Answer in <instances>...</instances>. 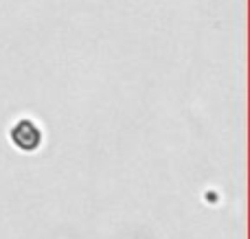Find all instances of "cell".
<instances>
[{"label": "cell", "instance_id": "cell-1", "mask_svg": "<svg viewBox=\"0 0 250 239\" xmlns=\"http://www.w3.org/2000/svg\"><path fill=\"white\" fill-rule=\"evenodd\" d=\"M9 140L13 143V147L20 149V152L33 154L38 152V147L42 145V130L35 121L31 119H20L11 125L9 130Z\"/></svg>", "mask_w": 250, "mask_h": 239}]
</instances>
